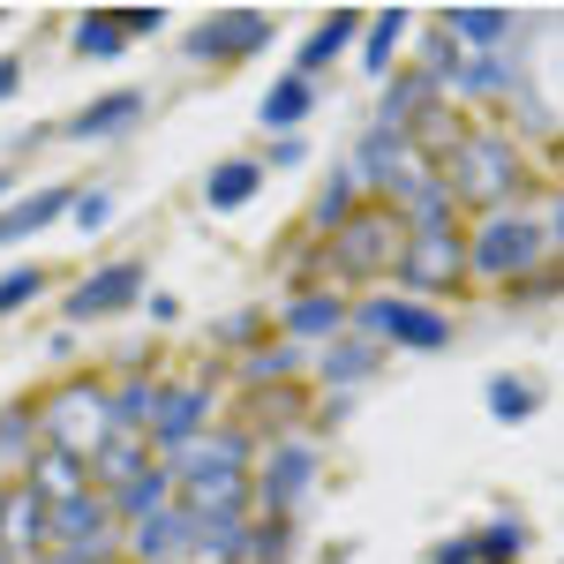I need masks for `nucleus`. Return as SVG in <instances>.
<instances>
[{"label": "nucleus", "instance_id": "1", "mask_svg": "<svg viewBox=\"0 0 564 564\" xmlns=\"http://www.w3.org/2000/svg\"><path fill=\"white\" fill-rule=\"evenodd\" d=\"M436 181L452 204H481V212H505L527 181V159L505 129H459V143L436 159Z\"/></svg>", "mask_w": 564, "mask_h": 564}, {"label": "nucleus", "instance_id": "2", "mask_svg": "<svg viewBox=\"0 0 564 564\" xmlns=\"http://www.w3.org/2000/svg\"><path fill=\"white\" fill-rule=\"evenodd\" d=\"M550 249H557V212H542V218L489 212L467 234V279H481V286H527Z\"/></svg>", "mask_w": 564, "mask_h": 564}, {"label": "nucleus", "instance_id": "3", "mask_svg": "<svg viewBox=\"0 0 564 564\" xmlns=\"http://www.w3.org/2000/svg\"><path fill=\"white\" fill-rule=\"evenodd\" d=\"M347 332L354 339H377V347H399V354H444L459 339L452 308L406 302V294H361V302L347 308Z\"/></svg>", "mask_w": 564, "mask_h": 564}, {"label": "nucleus", "instance_id": "4", "mask_svg": "<svg viewBox=\"0 0 564 564\" xmlns=\"http://www.w3.org/2000/svg\"><path fill=\"white\" fill-rule=\"evenodd\" d=\"M399 218L384 204H361L347 226H332L324 234V263H332V286L339 279H391V263H399Z\"/></svg>", "mask_w": 564, "mask_h": 564}, {"label": "nucleus", "instance_id": "5", "mask_svg": "<svg viewBox=\"0 0 564 564\" xmlns=\"http://www.w3.org/2000/svg\"><path fill=\"white\" fill-rule=\"evenodd\" d=\"M391 279L406 286V302H436V294H452V286L467 279V234H459V226H444V234H406V241H399V263H391Z\"/></svg>", "mask_w": 564, "mask_h": 564}, {"label": "nucleus", "instance_id": "6", "mask_svg": "<svg viewBox=\"0 0 564 564\" xmlns=\"http://www.w3.org/2000/svg\"><path fill=\"white\" fill-rule=\"evenodd\" d=\"M308 489H316V444H271L257 467H249V505H257L263 520H294V505H302Z\"/></svg>", "mask_w": 564, "mask_h": 564}, {"label": "nucleus", "instance_id": "7", "mask_svg": "<svg viewBox=\"0 0 564 564\" xmlns=\"http://www.w3.org/2000/svg\"><path fill=\"white\" fill-rule=\"evenodd\" d=\"M143 286H151L143 257L98 263L90 279H76V294L61 302V316H68V332H76V324H106V316H121V308H135V302H143Z\"/></svg>", "mask_w": 564, "mask_h": 564}, {"label": "nucleus", "instance_id": "8", "mask_svg": "<svg viewBox=\"0 0 564 564\" xmlns=\"http://www.w3.org/2000/svg\"><path fill=\"white\" fill-rule=\"evenodd\" d=\"M39 430L53 452H90L98 436H106V391L76 377V384H61L53 399H39Z\"/></svg>", "mask_w": 564, "mask_h": 564}, {"label": "nucleus", "instance_id": "9", "mask_svg": "<svg viewBox=\"0 0 564 564\" xmlns=\"http://www.w3.org/2000/svg\"><path fill=\"white\" fill-rule=\"evenodd\" d=\"M263 45H271V15H263V8H226V15H212V23H196L181 53H188L196 68H212V61L234 68V61H249V53H263Z\"/></svg>", "mask_w": 564, "mask_h": 564}, {"label": "nucleus", "instance_id": "10", "mask_svg": "<svg viewBox=\"0 0 564 564\" xmlns=\"http://www.w3.org/2000/svg\"><path fill=\"white\" fill-rule=\"evenodd\" d=\"M204 430H212V384H159V414H151V430H143L151 459H159V452L174 459L181 444H196Z\"/></svg>", "mask_w": 564, "mask_h": 564}, {"label": "nucleus", "instance_id": "11", "mask_svg": "<svg viewBox=\"0 0 564 564\" xmlns=\"http://www.w3.org/2000/svg\"><path fill=\"white\" fill-rule=\"evenodd\" d=\"M347 308H354L347 286L316 279V286H302L294 302L279 308V332H286L294 347H324V339H339V332H347Z\"/></svg>", "mask_w": 564, "mask_h": 564}, {"label": "nucleus", "instance_id": "12", "mask_svg": "<svg viewBox=\"0 0 564 564\" xmlns=\"http://www.w3.org/2000/svg\"><path fill=\"white\" fill-rule=\"evenodd\" d=\"M414 166H422V159L406 151V135L369 121V129H361V143H354V166H347V174H354V188H361V196H391V188L414 174Z\"/></svg>", "mask_w": 564, "mask_h": 564}, {"label": "nucleus", "instance_id": "13", "mask_svg": "<svg viewBox=\"0 0 564 564\" xmlns=\"http://www.w3.org/2000/svg\"><path fill=\"white\" fill-rule=\"evenodd\" d=\"M384 212L399 218V234H444V226H459V204L444 196L436 166H414V174L384 196Z\"/></svg>", "mask_w": 564, "mask_h": 564}, {"label": "nucleus", "instance_id": "14", "mask_svg": "<svg viewBox=\"0 0 564 564\" xmlns=\"http://www.w3.org/2000/svg\"><path fill=\"white\" fill-rule=\"evenodd\" d=\"M121 557L129 564H188L196 557V527H188L181 505H166V512H151V520L121 527Z\"/></svg>", "mask_w": 564, "mask_h": 564}, {"label": "nucleus", "instance_id": "15", "mask_svg": "<svg viewBox=\"0 0 564 564\" xmlns=\"http://www.w3.org/2000/svg\"><path fill=\"white\" fill-rule=\"evenodd\" d=\"M45 520H53V505H45L31 481H8L0 489V550H15L23 564L45 557Z\"/></svg>", "mask_w": 564, "mask_h": 564}, {"label": "nucleus", "instance_id": "16", "mask_svg": "<svg viewBox=\"0 0 564 564\" xmlns=\"http://www.w3.org/2000/svg\"><path fill=\"white\" fill-rule=\"evenodd\" d=\"M143 113H151V98H143V90H98L84 113H68V121H61V135H76V143H106V135L143 129Z\"/></svg>", "mask_w": 564, "mask_h": 564}, {"label": "nucleus", "instance_id": "17", "mask_svg": "<svg viewBox=\"0 0 564 564\" xmlns=\"http://www.w3.org/2000/svg\"><path fill=\"white\" fill-rule=\"evenodd\" d=\"M68 204H76V188H68V181L31 188V196H8V204H0V249H15V241L45 234V226H61V218H68Z\"/></svg>", "mask_w": 564, "mask_h": 564}, {"label": "nucleus", "instance_id": "18", "mask_svg": "<svg viewBox=\"0 0 564 564\" xmlns=\"http://www.w3.org/2000/svg\"><path fill=\"white\" fill-rule=\"evenodd\" d=\"M84 467H90V489H98V497H113L121 481H135L143 467H159V459H151V444H143V436L106 430V436H98V444L84 452Z\"/></svg>", "mask_w": 564, "mask_h": 564}, {"label": "nucleus", "instance_id": "19", "mask_svg": "<svg viewBox=\"0 0 564 564\" xmlns=\"http://www.w3.org/2000/svg\"><path fill=\"white\" fill-rule=\"evenodd\" d=\"M39 452H45L39 399H15V406H0V489L31 475V467H39Z\"/></svg>", "mask_w": 564, "mask_h": 564}, {"label": "nucleus", "instance_id": "20", "mask_svg": "<svg viewBox=\"0 0 564 564\" xmlns=\"http://www.w3.org/2000/svg\"><path fill=\"white\" fill-rule=\"evenodd\" d=\"M377 369H384V347H377V339H354V332L324 339V354H316V377L339 391V399H354V391L369 384Z\"/></svg>", "mask_w": 564, "mask_h": 564}, {"label": "nucleus", "instance_id": "21", "mask_svg": "<svg viewBox=\"0 0 564 564\" xmlns=\"http://www.w3.org/2000/svg\"><path fill=\"white\" fill-rule=\"evenodd\" d=\"M436 31L459 45V53H505L512 31H520V15H512V8H444Z\"/></svg>", "mask_w": 564, "mask_h": 564}, {"label": "nucleus", "instance_id": "22", "mask_svg": "<svg viewBox=\"0 0 564 564\" xmlns=\"http://www.w3.org/2000/svg\"><path fill=\"white\" fill-rule=\"evenodd\" d=\"M234 369H241V384H249V391H271V384L286 391L308 369V347H294V339H286V347H279V339H257V347L234 354Z\"/></svg>", "mask_w": 564, "mask_h": 564}, {"label": "nucleus", "instance_id": "23", "mask_svg": "<svg viewBox=\"0 0 564 564\" xmlns=\"http://www.w3.org/2000/svg\"><path fill=\"white\" fill-rule=\"evenodd\" d=\"M361 23H369V15H354V8H339V15H324V23H316V31L302 39V53H294V68H286V76H302V84H316V76H324V68L339 61V45H354V39H361Z\"/></svg>", "mask_w": 564, "mask_h": 564}, {"label": "nucleus", "instance_id": "24", "mask_svg": "<svg viewBox=\"0 0 564 564\" xmlns=\"http://www.w3.org/2000/svg\"><path fill=\"white\" fill-rule=\"evenodd\" d=\"M249 459H257V444L241 430H204L196 444H181L174 452V475H204V467H234V475H249Z\"/></svg>", "mask_w": 564, "mask_h": 564}, {"label": "nucleus", "instance_id": "25", "mask_svg": "<svg viewBox=\"0 0 564 564\" xmlns=\"http://www.w3.org/2000/svg\"><path fill=\"white\" fill-rule=\"evenodd\" d=\"M196 527V557L188 564H241L249 557V512H204Z\"/></svg>", "mask_w": 564, "mask_h": 564}, {"label": "nucleus", "instance_id": "26", "mask_svg": "<svg viewBox=\"0 0 564 564\" xmlns=\"http://www.w3.org/2000/svg\"><path fill=\"white\" fill-rule=\"evenodd\" d=\"M308 113H316V84H302V76H279V84L263 90V106H257L263 135H302Z\"/></svg>", "mask_w": 564, "mask_h": 564}, {"label": "nucleus", "instance_id": "27", "mask_svg": "<svg viewBox=\"0 0 564 564\" xmlns=\"http://www.w3.org/2000/svg\"><path fill=\"white\" fill-rule=\"evenodd\" d=\"M106 505H113V520H121V527L151 520V512H166V505H174V467H143V475L121 481Z\"/></svg>", "mask_w": 564, "mask_h": 564}, {"label": "nucleus", "instance_id": "28", "mask_svg": "<svg viewBox=\"0 0 564 564\" xmlns=\"http://www.w3.org/2000/svg\"><path fill=\"white\" fill-rule=\"evenodd\" d=\"M98 527H121V520H113V505H106L98 489H76V497L53 505V520H45V550H53V542H76V534H98Z\"/></svg>", "mask_w": 564, "mask_h": 564}, {"label": "nucleus", "instance_id": "29", "mask_svg": "<svg viewBox=\"0 0 564 564\" xmlns=\"http://www.w3.org/2000/svg\"><path fill=\"white\" fill-rule=\"evenodd\" d=\"M257 188H263L257 159H218L212 174H204V204L212 212H241V204H257Z\"/></svg>", "mask_w": 564, "mask_h": 564}, {"label": "nucleus", "instance_id": "30", "mask_svg": "<svg viewBox=\"0 0 564 564\" xmlns=\"http://www.w3.org/2000/svg\"><path fill=\"white\" fill-rule=\"evenodd\" d=\"M151 414H159V377H129V384L106 391V430L143 436V430H151Z\"/></svg>", "mask_w": 564, "mask_h": 564}, {"label": "nucleus", "instance_id": "31", "mask_svg": "<svg viewBox=\"0 0 564 564\" xmlns=\"http://www.w3.org/2000/svg\"><path fill=\"white\" fill-rule=\"evenodd\" d=\"M31 489H39L45 505H61V497H76V489H90V467H84V452H53V444H45L39 452V467H31Z\"/></svg>", "mask_w": 564, "mask_h": 564}, {"label": "nucleus", "instance_id": "32", "mask_svg": "<svg viewBox=\"0 0 564 564\" xmlns=\"http://www.w3.org/2000/svg\"><path fill=\"white\" fill-rule=\"evenodd\" d=\"M121 53H129L121 8H90V15H76V61H121Z\"/></svg>", "mask_w": 564, "mask_h": 564}, {"label": "nucleus", "instance_id": "33", "mask_svg": "<svg viewBox=\"0 0 564 564\" xmlns=\"http://www.w3.org/2000/svg\"><path fill=\"white\" fill-rule=\"evenodd\" d=\"M527 550H534V527H527L520 512H497V520L475 534V564H520Z\"/></svg>", "mask_w": 564, "mask_h": 564}, {"label": "nucleus", "instance_id": "34", "mask_svg": "<svg viewBox=\"0 0 564 564\" xmlns=\"http://www.w3.org/2000/svg\"><path fill=\"white\" fill-rule=\"evenodd\" d=\"M399 39H406V15H399V8L369 15V23H361V68H369V76H391V61H399Z\"/></svg>", "mask_w": 564, "mask_h": 564}, {"label": "nucleus", "instance_id": "35", "mask_svg": "<svg viewBox=\"0 0 564 564\" xmlns=\"http://www.w3.org/2000/svg\"><path fill=\"white\" fill-rule=\"evenodd\" d=\"M354 212H361V188H354V174L339 166V174L316 188V204H308V234H332V226H347Z\"/></svg>", "mask_w": 564, "mask_h": 564}, {"label": "nucleus", "instance_id": "36", "mask_svg": "<svg viewBox=\"0 0 564 564\" xmlns=\"http://www.w3.org/2000/svg\"><path fill=\"white\" fill-rule=\"evenodd\" d=\"M534 406H542V384H527V377H489V422L520 430V422H534Z\"/></svg>", "mask_w": 564, "mask_h": 564}, {"label": "nucleus", "instance_id": "37", "mask_svg": "<svg viewBox=\"0 0 564 564\" xmlns=\"http://www.w3.org/2000/svg\"><path fill=\"white\" fill-rule=\"evenodd\" d=\"M45 564H121V527H98V534H76V542H53Z\"/></svg>", "mask_w": 564, "mask_h": 564}, {"label": "nucleus", "instance_id": "38", "mask_svg": "<svg viewBox=\"0 0 564 564\" xmlns=\"http://www.w3.org/2000/svg\"><path fill=\"white\" fill-rule=\"evenodd\" d=\"M294 557V520H263V512H249V557L241 564H286Z\"/></svg>", "mask_w": 564, "mask_h": 564}, {"label": "nucleus", "instance_id": "39", "mask_svg": "<svg viewBox=\"0 0 564 564\" xmlns=\"http://www.w3.org/2000/svg\"><path fill=\"white\" fill-rule=\"evenodd\" d=\"M53 286L45 279V263H15V271H0V316H15V308H31Z\"/></svg>", "mask_w": 564, "mask_h": 564}, {"label": "nucleus", "instance_id": "40", "mask_svg": "<svg viewBox=\"0 0 564 564\" xmlns=\"http://www.w3.org/2000/svg\"><path fill=\"white\" fill-rule=\"evenodd\" d=\"M68 226H76V234H106V226H113V196H106V188H76Z\"/></svg>", "mask_w": 564, "mask_h": 564}, {"label": "nucleus", "instance_id": "41", "mask_svg": "<svg viewBox=\"0 0 564 564\" xmlns=\"http://www.w3.org/2000/svg\"><path fill=\"white\" fill-rule=\"evenodd\" d=\"M257 332H263V308H234V316H226V324H218V347H257Z\"/></svg>", "mask_w": 564, "mask_h": 564}, {"label": "nucleus", "instance_id": "42", "mask_svg": "<svg viewBox=\"0 0 564 564\" xmlns=\"http://www.w3.org/2000/svg\"><path fill=\"white\" fill-rule=\"evenodd\" d=\"M308 159V135H271V159H257L263 174H271V166H279V174H286V166H302Z\"/></svg>", "mask_w": 564, "mask_h": 564}, {"label": "nucleus", "instance_id": "43", "mask_svg": "<svg viewBox=\"0 0 564 564\" xmlns=\"http://www.w3.org/2000/svg\"><path fill=\"white\" fill-rule=\"evenodd\" d=\"M430 564H475V534H444V542H430Z\"/></svg>", "mask_w": 564, "mask_h": 564}, {"label": "nucleus", "instance_id": "44", "mask_svg": "<svg viewBox=\"0 0 564 564\" xmlns=\"http://www.w3.org/2000/svg\"><path fill=\"white\" fill-rule=\"evenodd\" d=\"M121 23H129V45H135V39H159L166 15H159V8H121Z\"/></svg>", "mask_w": 564, "mask_h": 564}, {"label": "nucleus", "instance_id": "45", "mask_svg": "<svg viewBox=\"0 0 564 564\" xmlns=\"http://www.w3.org/2000/svg\"><path fill=\"white\" fill-rule=\"evenodd\" d=\"M15 90H23V61H15V53H0V106H8Z\"/></svg>", "mask_w": 564, "mask_h": 564}, {"label": "nucleus", "instance_id": "46", "mask_svg": "<svg viewBox=\"0 0 564 564\" xmlns=\"http://www.w3.org/2000/svg\"><path fill=\"white\" fill-rule=\"evenodd\" d=\"M143 308H151L159 324H174V316H181V302H174V294H143Z\"/></svg>", "mask_w": 564, "mask_h": 564}, {"label": "nucleus", "instance_id": "47", "mask_svg": "<svg viewBox=\"0 0 564 564\" xmlns=\"http://www.w3.org/2000/svg\"><path fill=\"white\" fill-rule=\"evenodd\" d=\"M8 196H15V174H8V166H0V204H8Z\"/></svg>", "mask_w": 564, "mask_h": 564}, {"label": "nucleus", "instance_id": "48", "mask_svg": "<svg viewBox=\"0 0 564 564\" xmlns=\"http://www.w3.org/2000/svg\"><path fill=\"white\" fill-rule=\"evenodd\" d=\"M0 564H23V557H15V550H0Z\"/></svg>", "mask_w": 564, "mask_h": 564}, {"label": "nucleus", "instance_id": "49", "mask_svg": "<svg viewBox=\"0 0 564 564\" xmlns=\"http://www.w3.org/2000/svg\"><path fill=\"white\" fill-rule=\"evenodd\" d=\"M31 564H45V557H31Z\"/></svg>", "mask_w": 564, "mask_h": 564}]
</instances>
